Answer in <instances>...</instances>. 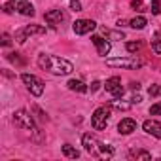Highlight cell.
<instances>
[{
	"instance_id": "f546056e",
	"label": "cell",
	"mask_w": 161,
	"mask_h": 161,
	"mask_svg": "<svg viewBox=\"0 0 161 161\" xmlns=\"http://www.w3.org/2000/svg\"><path fill=\"white\" fill-rule=\"evenodd\" d=\"M131 8H142V0H133V2H131Z\"/></svg>"
},
{
	"instance_id": "277c9868",
	"label": "cell",
	"mask_w": 161,
	"mask_h": 161,
	"mask_svg": "<svg viewBox=\"0 0 161 161\" xmlns=\"http://www.w3.org/2000/svg\"><path fill=\"white\" fill-rule=\"evenodd\" d=\"M21 80H23V84L27 86V89L34 95V97H40L44 93V82L40 78H36L34 74H21Z\"/></svg>"
},
{
	"instance_id": "e0dca14e",
	"label": "cell",
	"mask_w": 161,
	"mask_h": 161,
	"mask_svg": "<svg viewBox=\"0 0 161 161\" xmlns=\"http://www.w3.org/2000/svg\"><path fill=\"white\" fill-rule=\"evenodd\" d=\"M63 155L68 157V159H78L80 157V152L74 146H70V144H63Z\"/></svg>"
},
{
	"instance_id": "f1b7e54d",
	"label": "cell",
	"mask_w": 161,
	"mask_h": 161,
	"mask_svg": "<svg viewBox=\"0 0 161 161\" xmlns=\"http://www.w3.org/2000/svg\"><path fill=\"white\" fill-rule=\"evenodd\" d=\"M10 44H12V38H10V34H8V32H4V34H2V46H4V47H8Z\"/></svg>"
},
{
	"instance_id": "30bf717a",
	"label": "cell",
	"mask_w": 161,
	"mask_h": 161,
	"mask_svg": "<svg viewBox=\"0 0 161 161\" xmlns=\"http://www.w3.org/2000/svg\"><path fill=\"white\" fill-rule=\"evenodd\" d=\"M142 129H144L148 135H152V136H155V138H161V123H159V121H155V119H146V121L142 123Z\"/></svg>"
},
{
	"instance_id": "52a82bcc",
	"label": "cell",
	"mask_w": 161,
	"mask_h": 161,
	"mask_svg": "<svg viewBox=\"0 0 161 161\" xmlns=\"http://www.w3.org/2000/svg\"><path fill=\"white\" fill-rule=\"evenodd\" d=\"M104 89L112 95V97H121L123 95V86H121V78L118 76H112L106 80V84H104Z\"/></svg>"
},
{
	"instance_id": "7402d4cb",
	"label": "cell",
	"mask_w": 161,
	"mask_h": 161,
	"mask_svg": "<svg viewBox=\"0 0 161 161\" xmlns=\"http://www.w3.org/2000/svg\"><path fill=\"white\" fill-rule=\"evenodd\" d=\"M2 10H4L6 14H14V12L17 10V2H15V0H10V2H6V4L2 6Z\"/></svg>"
},
{
	"instance_id": "6da1fadb",
	"label": "cell",
	"mask_w": 161,
	"mask_h": 161,
	"mask_svg": "<svg viewBox=\"0 0 161 161\" xmlns=\"http://www.w3.org/2000/svg\"><path fill=\"white\" fill-rule=\"evenodd\" d=\"M38 66L42 70H47V72L57 74V76H66V74H70L74 70V64L70 61L55 57V55H47V53L38 55Z\"/></svg>"
},
{
	"instance_id": "8fae6325",
	"label": "cell",
	"mask_w": 161,
	"mask_h": 161,
	"mask_svg": "<svg viewBox=\"0 0 161 161\" xmlns=\"http://www.w3.org/2000/svg\"><path fill=\"white\" fill-rule=\"evenodd\" d=\"M91 40H93V44H95V47H97V53H99L101 57H106V55L110 53V42H108V40H104L103 36H93Z\"/></svg>"
},
{
	"instance_id": "2e32d148",
	"label": "cell",
	"mask_w": 161,
	"mask_h": 161,
	"mask_svg": "<svg viewBox=\"0 0 161 161\" xmlns=\"http://www.w3.org/2000/svg\"><path fill=\"white\" fill-rule=\"evenodd\" d=\"M129 159H142V161H150V159H152V153H150V152H146V150H138V148L135 150V148H133V150L129 152Z\"/></svg>"
},
{
	"instance_id": "7a4b0ae2",
	"label": "cell",
	"mask_w": 161,
	"mask_h": 161,
	"mask_svg": "<svg viewBox=\"0 0 161 161\" xmlns=\"http://www.w3.org/2000/svg\"><path fill=\"white\" fill-rule=\"evenodd\" d=\"M144 63L142 59H136V57H118V59H106V66H112V68H129V70H135V68H140Z\"/></svg>"
},
{
	"instance_id": "ac0fdd59",
	"label": "cell",
	"mask_w": 161,
	"mask_h": 161,
	"mask_svg": "<svg viewBox=\"0 0 161 161\" xmlns=\"http://www.w3.org/2000/svg\"><path fill=\"white\" fill-rule=\"evenodd\" d=\"M129 25H131L133 29L140 31V29H144V27L148 25V21H146V17H144V15H136V17H133V19L129 21Z\"/></svg>"
},
{
	"instance_id": "4316f807",
	"label": "cell",
	"mask_w": 161,
	"mask_h": 161,
	"mask_svg": "<svg viewBox=\"0 0 161 161\" xmlns=\"http://www.w3.org/2000/svg\"><path fill=\"white\" fill-rule=\"evenodd\" d=\"M70 10L72 12H82V4L78 0H70Z\"/></svg>"
},
{
	"instance_id": "ffe728a7",
	"label": "cell",
	"mask_w": 161,
	"mask_h": 161,
	"mask_svg": "<svg viewBox=\"0 0 161 161\" xmlns=\"http://www.w3.org/2000/svg\"><path fill=\"white\" fill-rule=\"evenodd\" d=\"M104 34H106L108 38H112V40H123V38H125V34H123L121 31H106V29H104Z\"/></svg>"
},
{
	"instance_id": "484cf974",
	"label": "cell",
	"mask_w": 161,
	"mask_h": 161,
	"mask_svg": "<svg viewBox=\"0 0 161 161\" xmlns=\"http://www.w3.org/2000/svg\"><path fill=\"white\" fill-rule=\"evenodd\" d=\"M150 114H152V116H161V103H155V104H152V108H150Z\"/></svg>"
},
{
	"instance_id": "d6986e66",
	"label": "cell",
	"mask_w": 161,
	"mask_h": 161,
	"mask_svg": "<svg viewBox=\"0 0 161 161\" xmlns=\"http://www.w3.org/2000/svg\"><path fill=\"white\" fill-rule=\"evenodd\" d=\"M133 103H121L119 97H116L114 101H110V108H116V110H129Z\"/></svg>"
},
{
	"instance_id": "cb8c5ba5",
	"label": "cell",
	"mask_w": 161,
	"mask_h": 161,
	"mask_svg": "<svg viewBox=\"0 0 161 161\" xmlns=\"http://www.w3.org/2000/svg\"><path fill=\"white\" fill-rule=\"evenodd\" d=\"M148 95H150V97H159V95H161V86H157V84L150 86V87H148Z\"/></svg>"
},
{
	"instance_id": "83f0119b",
	"label": "cell",
	"mask_w": 161,
	"mask_h": 161,
	"mask_svg": "<svg viewBox=\"0 0 161 161\" xmlns=\"http://www.w3.org/2000/svg\"><path fill=\"white\" fill-rule=\"evenodd\" d=\"M152 49H153L157 55H161V40H153V42H152Z\"/></svg>"
},
{
	"instance_id": "d4e9b609",
	"label": "cell",
	"mask_w": 161,
	"mask_h": 161,
	"mask_svg": "<svg viewBox=\"0 0 161 161\" xmlns=\"http://www.w3.org/2000/svg\"><path fill=\"white\" fill-rule=\"evenodd\" d=\"M125 47H127V51H129V53H136V51L140 49V42H127V44H125Z\"/></svg>"
},
{
	"instance_id": "4dcf8cb0",
	"label": "cell",
	"mask_w": 161,
	"mask_h": 161,
	"mask_svg": "<svg viewBox=\"0 0 161 161\" xmlns=\"http://www.w3.org/2000/svg\"><path fill=\"white\" fill-rule=\"evenodd\" d=\"M131 103H133V104H138V103H142V97H140V95H135V97L131 99Z\"/></svg>"
},
{
	"instance_id": "d6a6232c",
	"label": "cell",
	"mask_w": 161,
	"mask_h": 161,
	"mask_svg": "<svg viewBox=\"0 0 161 161\" xmlns=\"http://www.w3.org/2000/svg\"><path fill=\"white\" fill-rule=\"evenodd\" d=\"M101 87V82H93V86H91V91H97Z\"/></svg>"
},
{
	"instance_id": "7c38bea8",
	"label": "cell",
	"mask_w": 161,
	"mask_h": 161,
	"mask_svg": "<svg viewBox=\"0 0 161 161\" xmlns=\"http://www.w3.org/2000/svg\"><path fill=\"white\" fill-rule=\"evenodd\" d=\"M133 131H136V121H135V119L123 118V119L118 123V133H119V135H131Z\"/></svg>"
},
{
	"instance_id": "603a6c76",
	"label": "cell",
	"mask_w": 161,
	"mask_h": 161,
	"mask_svg": "<svg viewBox=\"0 0 161 161\" xmlns=\"http://www.w3.org/2000/svg\"><path fill=\"white\" fill-rule=\"evenodd\" d=\"M150 12H152L153 15H159V14H161V0H152Z\"/></svg>"
},
{
	"instance_id": "836d02e7",
	"label": "cell",
	"mask_w": 161,
	"mask_h": 161,
	"mask_svg": "<svg viewBox=\"0 0 161 161\" xmlns=\"http://www.w3.org/2000/svg\"><path fill=\"white\" fill-rule=\"evenodd\" d=\"M125 25H127V21H123V19L118 21V27H125Z\"/></svg>"
},
{
	"instance_id": "8992f818",
	"label": "cell",
	"mask_w": 161,
	"mask_h": 161,
	"mask_svg": "<svg viewBox=\"0 0 161 161\" xmlns=\"http://www.w3.org/2000/svg\"><path fill=\"white\" fill-rule=\"evenodd\" d=\"M32 34H46V27H40V25H27V27H23L21 31L15 32V40H17L19 44H25L27 38L32 36Z\"/></svg>"
},
{
	"instance_id": "9a60e30c",
	"label": "cell",
	"mask_w": 161,
	"mask_h": 161,
	"mask_svg": "<svg viewBox=\"0 0 161 161\" xmlns=\"http://www.w3.org/2000/svg\"><path fill=\"white\" fill-rule=\"evenodd\" d=\"M66 87L70 91H76V93H87V86L82 82V80H68Z\"/></svg>"
},
{
	"instance_id": "1f68e13d",
	"label": "cell",
	"mask_w": 161,
	"mask_h": 161,
	"mask_svg": "<svg viewBox=\"0 0 161 161\" xmlns=\"http://www.w3.org/2000/svg\"><path fill=\"white\" fill-rule=\"evenodd\" d=\"M131 89H133V91H138V89H140V84H138V82H131Z\"/></svg>"
},
{
	"instance_id": "ba28073f",
	"label": "cell",
	"mask_w": 161,
	"mask_h": 161,
	"mask_svg": "<svg viewBox=\"0 0 161 161\" xmlns=\"http://www.w3.org/2000/svg\"><path fill=\"white\" fill-rule=\"evenodd\" d=\"M95 27H97V23L93 21V19H78V21H74V25H72V29H74V32L76 34H87V32H91V31H95Z\"/></svg>"
},
{
	"instance_id": "44dd1931",
	"label": "cell",
	"mask_w": 161,
	"mask_h": 161,
	"mask_svg": "<svg viewBox=\"0 0 161 161\" xmlns=\"http://www.w3.org/2000/svg\"><path fill=\"white\" fill-rule=\"evenodd\" d=\"M99 150H101V153H103V155H106V157H112V155H114V148H112V146H108V144L99 142Z\"/></svg>"
},
{
	"instance_id": "5b68a950",
	"label": "cell",
	"mask_w": 161,
	"mask_h": 161,
	"mask_svg": "<svg viewBox=\"0 0 161 161\" xmlns=\"http://www.w3.org/2000/svg\"><path fill=\"white\" fill-rule=\"evenodd\" d=\"M14 125L19 129H29V131H36L34 127V119L27 110H17L14 112Z\"/></svg>"
},
{
	"instance_id": "5bb4252c",
	"label": "cell",
	"mask_w": 161,
	"mask_h": 161,
	"mask_svg": "<svg viewBox=\"0 0 161 161\" xmlns=\"http://www.w3.org/2000/svg\"><path fill=\"white\" fill-rule=\"evenodd\" d=\"M17 12L21 15H27V17H32L34 15V6L31 2H27V0H21V2H17Z\"/></svg>"
},
{
	"instance_id": "3957f363",
	"label": "cell",
	"mask_w": 161,
	"mask_h": 161,
	"mask_svg": "<svg viewBox=\"0 0 161 161\" xmlns=\"http://www.w3.org/2000/svg\"><path fill=\"white\" fill-rule=\"evenodd\" d=\"M108 118H110V106H101L93 112L91 116V127L95 131H103L106 129V123H108Z\"/></svg>"
},
{
	"instance_id": "4fadbf2b",
	"label": "cell",
	"mask_w": 161,
	"mask_h": 161,
	"mask_svg": "<svg viewBox=\"0 0 161 161\" xmlns=\"http://www.w3.org/2000/svg\"><path fill=\"white\" fill-rule=\"evenodd\" d=\"M82 146L86 148V152L93 153V152H95V148L99 146V142H97V138H95L91 133H86V135L82 136Z\"/></svg>"
},
{
	"instance_id": "9c48e42d",
	"label": "cell",
	"mask_w": 161,
	"mask_h": 161,
	"mask_svg": "<svg viewBox=\"0 0 161 161\" xmlns=\"http://www.w3.org/2000/svg\"><path fill=\"white\" fill-rule=\"evenodd\" d=\"M44 19H46V23L49 25V27H57V25H61L63 21H64V14L61 12V10H51V12H47V14H44Z\"/></svg>"
}]
</instances>
